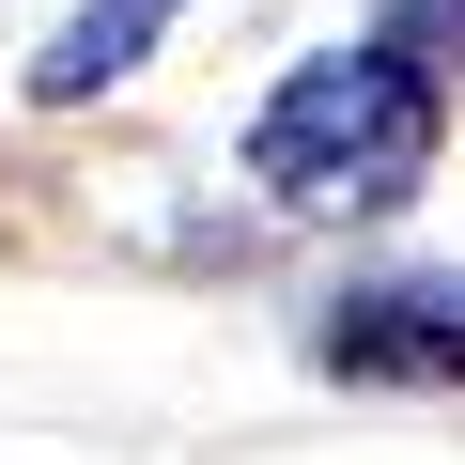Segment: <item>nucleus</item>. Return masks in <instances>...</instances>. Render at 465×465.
Segmentation results:
<instances>
[{
	"label": "nucleus",
	"instance_id": "obj_1",
	"mask_svg": "<svg viewBox=\"0 0 465 465\" xmlns=\"http://www.w3.org/2000/svg\"><path fill=\"white\" fill-rule=\"evenodd\" d=\"M434 63L403 47V32H372V47H326V63H295L264 109H249V186L280 202V217H388V202H419L434 186Z\"/></svg>",
	"mask_w": 465,
	"mask_h": 465
},
{
	"label": "nucleus",
	"instance_id": "obj_2",
	"mask_svg": "<svg viewBox=\"0 0 465 465\" xmlns=\"http://www.w3.org/2000/svg\"><path fill=\"white\" fill-rule=\"evenodd\" d=\"M311 372H341V388H465V280H357L311 326Z\"/></svg>",
	"mask_w": 465,
	"mask_h": 465
},
{
	"label": "nucleus",
	"instance_id": "obj_3",
	"mask_svg": "<svg viewBox=\"0 0 465 465\" xmlns=\"http://www.w3.org/2000/svg\"><path fill=\"white\" fill-rule=\"evenodd\" d=\"M186 16V0H78V16L32 47V109H94L109 78H140V47Z\"/></svg>",
	"mask_w": 465,
	"mask_h": 465
}]
</instances>
